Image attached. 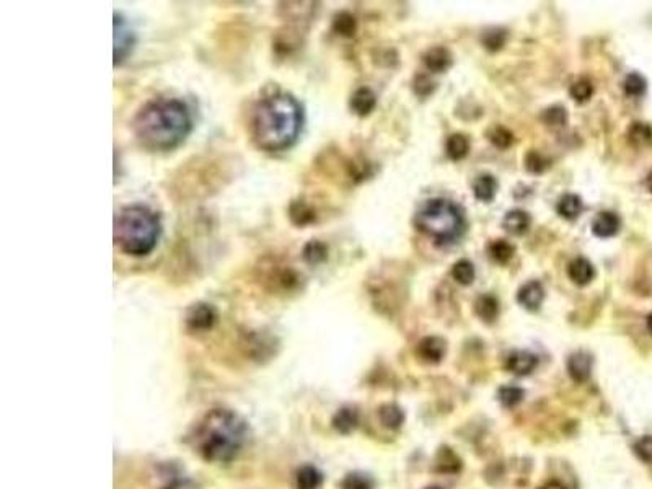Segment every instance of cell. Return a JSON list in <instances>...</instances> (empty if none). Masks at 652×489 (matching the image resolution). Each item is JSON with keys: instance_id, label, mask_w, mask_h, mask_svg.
<instances>
[{"instance_id": "d6986e66", "label": "cell", "mask_w": 652, "mask_h": 489, "mask_svg": "<svg viewBox=\"0 0 652 489\" xmlns=\"http://www.w3.org/2000/svg\"><path fill=\"white\" fill-rule=\"evenodd\" d=\"M473 193L478 201L491 202L498 193V182L492 175H481L474 180Z\"/></svg>"}, {"instance_id": "ffe728a7", "label": "cell", "mask_w": 652, "mask_h": 489, "mask_svg": "<svg viewBox=\"0 0 652 489\" xmlns=\"http://www.w3.org/2000/svg\"><path fill=\"white\" fill-rule=\"evenodd\" d=\"M359 424V414L353 408H341L333 416V427L339 434H351Z\"/></svg>"}, {"instance_id": "30bf717a", "label": "cell", "mask_w": 652, "mask_h": 489, "mask_svg": "<svg viewBox=\"0 0 652 489\" xmlns=\"http://www.w3.org/2000/svg\"><path fill=\"white\" fill-rule=\"evenodd\" d=\"M447 352V345L442 338L428 336L418 345V356L428 364H439Z\"/></svg>"}, {"instance_id": "8992f818", "label": "cell", "mask_w": 652, "mask_h": 489, "mask_svg": "<svg viewBox=\"0 0 652 489\" xmlns=\"http://www.w3.org/2000/svg\"><path fill=\"white\" fill-rule=\"evenodd\" d=\"M136 33L119 13H114V65H121L134 50Z\"/></svg>"}, {"instance_id": "9c48e42d", "label": "cell", "mask_w": 652, "mask_h": 489, "mask_svg": "<svg viewBox=\"0 0 652 489\" xmlns=\"http://www.w3.org/2000/svg\"><path fill=\"white\" fill-rule=\"evenodd\" d=\"M567 372L571 378L578 383H584L589 380L592 373V358L587 352L579 351L569 356L567 359Z\"/></svg>"}, {"instance_id": "bcb514c9", "label": "cell", "mask_w": 652, "mask_h": 489, "mask_svg": "<svg viewBox=\"0 0 652 489\" xmlns=\"http://www.w3.org/2000/svg\"><path fill=\"white\" fill-rule=\"evenodd\" d=\"M425 489H443V488H441V486H428Z\"/></svg>"}, {"instance_id": "6da1fadb", "label": "cell", "mask_w": 652, "mask_h": 489, "mask_svg": "<svg viewBox=\"0 0 652 489\" xmlns=\"http://www.w3.org/2000/svg\"><path fill=\"white\" fill-rule=\"evenodd\" d=\"M304 126V108L294 95L279 91L256 105L251 120L255 144L261 151L281 152L291 149Z\"/></svg>"}, {"instance_id": "44dd1931", "label": "cell", "mask_w": 652, "mask_h": 489, "mask_svg": "<svg viewBox=\"0 0 652 489\" xmlns=\"http://www.w3.org/2000/svg\"><path fill=\"white\" fill-rule=\"evenodd\" d=\"M323 483V475L312 465H305L297 471L295 488L297 489H318Z\"/></svg>"}, {"instance_id": "3957f363", "label": "cell", "mask_w": 652, "mask_h": 489, "mask_svg": "<svg viewBox=\"0 0 652 489\" xmlns=\"http://www.w3.org/2000/svg\"><path fill=\"white\" fill-rule=\"evenodd\" d=\"M248 439L246 422L230 409H212L199 422L194 447L204 460L229 464L240 455Z\"/></svg>"}, {"instance_id": "484cf974", "label": "cell", "mask_w": 652, "mask_h": 489, "mask_svg": "<svg viewBox=\"0 0 652 489\" xmlns=\"http://www.w3.org/2000/svg\"><path fill=\"white\" fill-rule=\"evenodd\" d=\"M289 217L295 226L304 227L312 224L317 215H315V210L305 201H294L289 206Z\"/></svg>"}, {"instance_id": "7c38bea8", "label": "cell", "mask_w": 652, "mask_h": 489, "mask_svg": "<svg viewBox=\"0 0 652 489\" xmlns=\"http://www.w3.org/2000/svg\"><path fill=\"white\" fill-rule=\"evenodd\" d=\"M545 298V289L538 281H530L525 285H522L517 294V301L523 308L527 310H538L540 305L543 303Z\"/></svg>"}, {"instance_id": "f1b7e54d", "label": "cell", "mask_w": 652, "mask_h": 489, "mask_svg": "<svg viewBox=\"0 0 652 489\" xmlns=\"http://www.w3.org/2000/svg\"><path fill=\"white\" fill-rule=\"evenodd\" d=\"M333 28H335V32L341 34V36L351 38L357 30V21L351 13L341 12L335 17V20H333Z\"/></svg>"}, {"instance_id": "7402d4cb", "label": "cell", "mask_w": 652, "mask_h": 489, "mask_svg": "<svg viewBox=\"0 0 652 489\" xmlns=\"http://www.w3.org/2000/svg\"><path fill=\"white\" fill-rule=\"evenodd\" d=\"M474 310H476V315L480 316L483 321L486 323H492L499 315V302L494 295L485 294L481 297H478L476 303H474Z\"/></svg>"}, {"instance_id": "e0dca14e", "label": "cell", "mask_w": 652, "mask_h": 489, "mask_svg": "<svg viewBox=\"0 0 652 489\" xmlns=\"http://www.w3.org/2000/svg\"><path fill=\"white\" fill-rule=\"evenodd\" d=\"M571 281L578 285H587L596 276L592 263L585 258H576L567 268Z\"/></svg>"}, {"instance_id": "7a4b0ae2", "label": "cell", "mask_w": 652, "mask_h": 489, "mask_svg": "<svg viewBox=\"0 0 652 489\" xmlns=\"http://www.w3.org/2000/svg\"><path fill=\"white\" fill-rule=\"evenodd\" d=\"M191 114L183 101L157 98L137 111L132 129L139 144L152 152L176 149L191 132Z\"/></svg>"}, {"instance_id": "ac0fdd59", "label": "cell", "mask_w": 652, "mask_h": 489, "mask_svg": "<svg viewBox=\"0 0 652 489\" xmlns=\"http://www.w3.org/2000/svg\"><path fill=\"white\" fill-rule=\"evenodd\" d=\"M377 105V96L370 88H359V90L354 91L353 98H351V108L353 111L359 114V116H367L374 111Z\"/></svg>"}, {"instance_id": "f35d334b", "label": "cell", "mask_w": 652, "mask_h": 489, "mask_svg": "<svg viewBox=\"0 0 652 489\" xmlns=\"http://www.w3.org/2000/svg\"><path fill=\"white\" fill-rule=\"evenodd\" d=\"M542 120L545 124L551 127H562L567 122V113L562 107H551L545 109Z\"/></svg>"}, {"instance_id": "4316f807", "label": "cell", "mask_w": 652, "mask_h": 489, "mask_svg": "<svg viewBox=\"0 0 652 489\" xmlns=\"http://www.w3.org/2000/svg\"><path fill=\"white\" fill-rule=\"evenodd\" d=\"M379 417L381 424L388 427V429H398L405 422V413L397 404H383L379 409Z\"/></svg>"}, {"instance_id": "277c9868", "label": "cell", "mask_w": 652, "mask_h": 489, "mask_svg": "<svg viewBox=\"0 0 652 489\" xmlns=\"http://www.w3.org/2000/svg\"><path fill=\"white\" fill-rule=\"evenodd\" d=\"M160 233V217L147 206H126L114 217V243L129 257L140 258L152 253Z\"/></svg>"}, {"instance_id": "cb8c5ba5", "label": "cell", "mask_w": 652, "mask_h": 489, "mask_svg": "<svg viewBox=\"0 0 652 489\" xmlns=\"http://www.w3.org/2000/svg\"><path fill=\"white\" fill-rule=\"evenodd\" d=\"M445 152L449 155L450 160H462L468 155L470 152V140L467 135L463 134H452L449 139H447L445 144Z\"/></svg>"}, {"instance_id": "8fae6325", "label": "cell", "mask_w": 652, "mask_h": 489, "mask_svg": "<svg viewBox=\"0 0 652 489\" xmlns=\"http://www.w3.org/2000/svg\"><path fill=\"white\" fill-rule=\"evenodd\" d=\"M536 367H538V358L529 351H516L507 359V369L518 377L530 376Z\"/></svg>"}, {"instance_id": "9a60e30c", "label": "cell", "mask_w": 652, "mask_h": 489, "mask_svg": "<svg viewBox=\"0 0 652 489\" xmlns=\"http://www.w3.org/2000/svg\"><path fill=\"white\" fill-rule=\"evenodd\" d=\"M530 215L522 209L509 210V213L504 215L503 220L504 230L512 233V235H523V233H527L530 228Z\"/></svg>"}, {"instance_id": "74e56055", "label": "cell", "mask_w": 652, "mask_h": 489, "mask_svg": "<svg viewBox=\"0 0 652 489\" xmlns=\"http://www.w3.org/2000/svg\"><path fill=\"white\" fill-rule=\"evenodd\" d=\"M522 398H523V390L520 389V387L507 385L499 390V402L503 403L505 408L517 406V404L522 402Z\"/></svg>"}, {"instance_id": "5b68a950", "label": "cell", "mask_w": 652, "mask_h": 489, "mask_svg": "<svg viewBox=\"0 0 652 489\" xmlns=\"http://www.w3.org/2000/svg\"><path fill=\"white\" fill-rule=\"evenodd\" d=\"M414 224L418 230L432 237L439 245L454 243L467 228L462 207L443 197L425 201L416 213Z\"/></svg>"}, {"instance_id": "5bb4252c", "label": "cell", "mask_w": 652, "mask_h": 489, "mask_svg": "<svg viewBox=\"0 0 652 489\" xmlns=\"http://www.w3.org/2000/svg\"><path fill=\"white\" fill-rule=\"evenodd\" d=\"M424 64L431 72L442 74L452 65V54L449 50L442 46L431 47L424 56Z\"/></svg>"}, {"instance_id": "52a82bcc", "label": "cell", "mask_w": 652, "mask_h": 489, "mask_svg": "<svg viewBox=\"0 0 652 489\" xmlns=\"http://www.w3.org/2000/svg\"><path fill=\"white\" fill-rule=\"evenodd\" d=\"M186 328L193 333L209 332L217 321V312L211 303L199 302L194 303L186 312Z\"/></svg>"}, {"instance_id": "e575fe53", "label": "cell", "mask_w": 652, "mask_h": 489, "mask_svg": "<svg viewBox=\"0 0 652 489\" xmlns=\"http://www.w3.org/2000/svg\"><path fill=\"white\" fill-rule=\"evenodd\" d=\"M624 91H627L628 96H642L646 94L647 88V82L646 78L638 72H631L629 76L624 78Z\"/></svg>"}, {"instance_id": "d590c367", "label": "cell", "mask_w": 652, "mask_h": 489, "mask_svg": "<svg viewBox=\"0 0 652 489\" xmlns=\"http://www.w3.org/2000/svg\"><path fill=\"white\" fill-rule=\"evenodd\" d=\"M569 95L571 98H574L578 103H585V101L591 100V96L593 95L592 82L587 80V78H580V80L574 82L569 88Z\"/></svg>"}, {"instance_id": "f6af8a7d", "label": "cell", "mask_w": 652, "mask_h": 489, "mask_svg": "<svg viewBox=\"0 0 652 489\" xmlns=\"http://www.w3.org/2000/svg\"><path fill=\"white\" fill-rule=\"evenodd\" d=\"M647 328H649V332L652 334V314L649 315V318H647Z\"/></svg>"}, {"instance_id": "60d3db41", "label": "cell", "mask_w": 652, "mask_h": 489, "mask_svg": "<svg viewBox=\"0 0 652 489\" xmlns=\"http://www.w3.org/2000/svg\"><path fill=\"white\" fill-rule=\"evenodd\" d=\"M548 166V162L540 155L538 152H529V155L525 157V169L530 171V173H543L545 169Z\"/></svg>"}, {"instance_id": "d4e9b609", "label": "cell", "mask_w": 652, "mask_h": 489, "mask_svg": "<svg viewBox=\"0 0 652 489\" xmlns=\"http://www.w3.org/2000/svg\"><path fill=\"white\" fill-rule=\"evenodd\" d=\"M584 210V202L578 195H566L558 202V214L567 220L579 217Z\"/></svg>"}, {"instance_id": "1f68e13d", "label": "cell", "mask_w": 652, "mask_h": 489, "mask_svg": "<svg viewBox=\"0 0 652 489\" xmlns=\"http://www.w3.org/2000/svg\"><path fill=\"white\" fill-rule=\"evenodd\" d=\"M452 276L459 284L462 285H468L474 281V266L473 263H470L468 259H460L454 264L452 268Z\"/></svg>"}, {"instance_id": "ee69618b", "label": "cell", "mask_w": 652, "mask_h": 489, "mask_svg": "<svg viewBox=\"0 0 652 489\" xmlns=\"http://www.w3.org/2000/svg\"><path fill=\"white\" fill-rule=\"evenodd\" d=\"M646 188L652 193V171L649 175H647V178H646Z\"/></svg>"}, {"instance_id": "2e32d148", "label": "cell", "mask_w": 652, "mask_h": 489, "mask_svg": "<svg viewBox=\"0 0 652 489\" xmlns=\"http://www.w3.org/2000/svg\"><path fill=\"white\" fill-rule=\"evenodd\" d=\"M162 489H191V479L180 466L165 465L160 471Z\"/></svg>"}, {"instance_id": "ab89813d", "label": "cell", "mask_w": 652, "mask_h": 489, "mask_svg": "<svg viewBox=\"0 0 652 489\" xmlns=\"http://www.w3.org/2000/svg\"><path fill=\"white\" fill-rule=\"evenodd\" d=\"M634 453H636L638 458L646 464H651L652 461V435H644L634 444Z\"/></svg>"}, {"instance_id": "836d02e7", "label": "cell", "mask_w": 652, "mask_h": 489, "mask_svg": "<svg viewBox=\"0 0 652 489\" xmlns=\"http://www.w3.org/2000/svg\"><path fill=\"white\" fill-rule=\"evenodd\" d=\"M507 39V32L503 28H491L483 34V44L487 51H499L503 50Z\"/></svg>"}, {"instance_id": "83f0119b", "label": "cell", "mask_w": 652, "mask_h": 489, "mask_svg": "<svg viewBox=\"0 0 652 489\" xmlns=\"http://www.w3.org/2000/svg\"><path fill=\"white\" fill-rule=\"evenodd\" d=\"M302 254H304L305 263H308L310 266H317V264L326 261L328 246L322 243L320 240H310L308 243L304 246V253Z\"/></svg>"}, {"instance_id": "8d00e7d4", "label": "cell", "mask_w": 652, "mask_h": 489, "mask_svg": "<svg viewBox=\"0 0 652 489\" xmlns=\"http://www.w3.org/2000/svg\"><path fill=\"white\" fill-rule=\"evenodd\" d=\"M341 489H374V481L364 473H349L341 481Z\"/></svg>"}, {"instance_id": "7bdbcfd3", "label": "cell", "mask_w": 652, "mask_h": 489, "mask_svg": "<svg viewBox=\"0 0 652 489\" xmlns=\"http://www.w3.org/2000/svg\"><path fill=\"white\" fill-rule=\"evenodd\" d=\"M538 489H567L566 484H562L558 479H551V481H547L543 486H540Z\"/></svg>"}, {"instance_id": "b9f144b4", "label": "cell", "mask_w": 652, "mask_h": 489, "mask_svg": "<svg viewBox=\"0 0 652 489\" xmlns=\"http://www.w3.org/2000/svg\"><path fill=\"white\" fill-rule=\"evenodd\" d=\"M434 88H436V85H434V83L431 82V78L429 77H425V76H418L416 77V82H414V91L416 94H418L419 96H429L434 91Z\"/></svg>"}, {"instance_id": "4fadbf2b", "label": "cell", "mask_w": 652, "mask_h": 489, "mask_svg": "<svg viewBox=\"0 0 652 489\" xmlns=\"http://www.w3.org/2000/svg\"><path fill=\"white\" fill-rule=\"evenodd\" d=\"M620 217L613 213H600L593 219L592 222V232L596 233L598 239H610V237H615L620 230Z\"/></svg>"}, {"instance_id": "f546056e", "label": "cell", "mask_w": 652, "mask_h": 489, "mask_svg": "<svg viewBox=\"0 0 652 489\" xmlns=\"http://www.w3.org/2000/svg\"><path fill=\"white\" fill-rule=\"evenodd\" d=\"M628 139L636 147H642L652 140V127L646 122H633L628 129Z\"/></svg>"}, {"instance_id": "ba28073f", "label": "cell", "mask_w": 652, "mask_h": 489, "mask_svg": "<svg viewBox=\"0 0 652 489\" xmlns=\"http://www.w3.org/2000/svg\"><path fill=\"white\" fill-rule=\"evenodd\" d=\"M263 281L269 284H274V289L279 290H292L299 284V274L292 270L291 266H282V264L274 263L268 266L264 271Z\"/></svg>"}, {"instance_id": "4dcf8cb0", "label": "cell", "mask_w": 652, "mask_h": 489, "mask_svg": "<svg viewBox=\"0 0 652 489\" xmlns=\"http://www.w3.org/2000/svg\"><path fill=\"white\" fill-rule=\"evenodd\" d=\"M514 253H516V248H514V245H511L509 241H505V240H496L490 245L491 258L499 264H505V263L511 261Z\"/></svg>"}, {"instance_id": "d6a6232c", "label": "cell", "mask_w": 652, "mask_h": 489, "mask_svg": "<svg viewBox=\"0 0 652 489\" xmlns=\"http://www.w3.org/2000/svg\"><path fill=\"white\" fill-rule=\"evenodd\" d=\"M487 138L492 142V145H496L498 149H509L514 142V134L507 127L504 126H492L490 132H487Z\"/></svg>"}, {"instance_id": "603a6c76", "label": "cell", "mask_w": 652, "mask_h": 489, "mask_svg": "<svg viewBox=\"0 0 652 489\" xmlns=\"http://www.w3.org/2000/svg\"><path fill=\"white\" fill-rule=\"evenodd\" d=\"M436 468L441 473L455 475L462 470V460L449 447H442L436 457Z\"/></svg>"}]
</instances>
